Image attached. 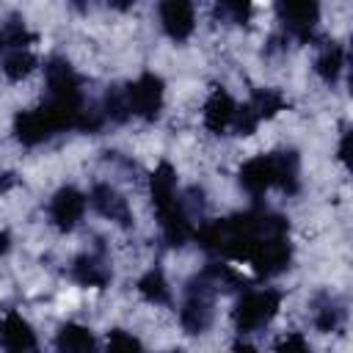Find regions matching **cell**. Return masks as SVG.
Instances as JSON below:
<instances>
[{
  "instance_id": "6da1fadb",
  "label": "cell",
  "mask_w": 353,
  "mask_h": 353,
  "mask_svg": "<svg viewBox=\"0 0 353 353\" xmlns=\"http://www.w3.org/2000/svg\"><path fill=\"white\" fill-rule=\"evenodd\" d=\"M281 295L276 290H259V292H248L240 298L237 309H234V325L240 334H251L262 325H268L276 312H279Z\"/></svg>"
},
{
  "instance_id": "7a4b0ae2",
  "label": "cell",
  "mask_w": 353,
  "mask_h": 353,
  "mask_svg": "<svg viewBox=\"0 0 353 353\" xmlns=\"http://www.w3.org/2000/svg\"><path fill=\"white\" fill-rule=\"evenodd\" d=\"M215 290L218 287L207 273H201L199 279L190 281L188 301H185L182 314H179L182 317V328L188 334H201L210 325V320H212V292Z\"/></svg>"
},
{
  "instance_id": "3957f363",
  "label": "cell",
  "mask_w": 353,
  "mask_h": 353,
  "mask_svg": "<svg viewBox=\"0 0 353 353\" xmlns=\"http://www.w3.org/2000/svg\"><path fill=\"white\" fill-rule=\"evenodd\" d=\"M124 94H127L130 113L141 119H154L163 105V80L157 74H141Z\"/></svg>"
},
{
  "instance_id": "277c9868",
  "label": "cell",
  "mask_w": 353,
  "mask_h": 353,
  "mask_svg": "<svg viewBox=\"0 0 353 353\" xmlns=\"http://www.w3.org/2000/svg\"><path fill=\"white\" fill-rule=\"evenodd\" d=\"M52 132H58V124H55V119H52L47 105L33 108V110H22L14 119V135L25 146H36V143L47 141Z\"/></svg>"
},
{
  "instance_id": "5b68a950",
  "label": "cell",
  "mask_w": 353,
  "mask_h": 353,
  "mask_svg": "<svg viewBox=\"0 0 353 353\" xmlns=\"http://www.w3.org/2000/svg\"><path fill=\"white\" fill-rule=\"evenodd\" d=\"M254 270L259 276H276L290 265V243L287 234H276V237H265L256 243V248L248 254Z\"/></svg>"
},
{
  "instance_id": "8992f818",
  "label": "cell",
  "mask_w": 353,
  "mask_h": 353,
  "mask_svg": "<svg viewBox=\"0 0 353 353\" xmlns=\"http://www.w3.org/2000/svg\"><path fill=\"white\" fill-rule=\"evenodd\" d=\"M276 11H279V19L287 25V30L295 33L298 39H309L320 17L317 0H279Z\"/></svg>"
},
{
  "instance_id": "52a82bcc",
  "label": "cell",
  "mask_w": 353,
  "mask_h": 353,
  "mask_svg": "<svg viewBox=\"0 0 353 353\" xmlns=\"http://www.w3.org/2000/svg\"><path fill=\"white\" fill-rule=\"evenodd\" d=\"M160 22L163 30L182 41L193 33V3L190 0H160Z\"/></svg>"
},
{
  "instance_id": "ba28073f",
  "label": "cell",
  "mask_w": 353,
  "mask_h": 353,
  "mask_svg": "<svg viewBox=\"0 0 353 353\" xmlns=\"http://www.w3.org/2000/svg\"><path fill=\"white\" fill-rule=\"evenodd\" d=\"M47 85L52 99H66V102H83L80 99V83L72 66L63 58H52L47 63Z\"/></svg>"
},
{
  "instance_id": "9c48e42d",
  "label": "cell",
  "mask_w": 353,
  "mask_h": 353,
  "mask_svg": "<svg viewBox=\"0 0 353 353\" xmlns=\"http://www.w3.org/2000/svg\"><path fill=\"white\" fill-rule=\"evenodd\" d=\"M50 212H52V221L61 229H72L83 218V212H85V196L80 190H74V188H61L52 196Z\"/></svg>"
},
{
  "instance_id": "30bf717a",
  "label": "cell",
  "mask_w": 353,
  "mask_h": 353,
  "mask_svg": "<svg viewBox=\"0 0 353 353\" xmlns=\"http://www.w3.org/2000/svg\"><path fill=\"white\" fill-rule=\"evenodd\" d=\"M91 204L97 207L99 215H105V218H110V221H116V223H121V226H130V223H132V215H130L127 201H124L121 193L113 190L110 185H94V190H91Z\"/></svg>"
},
{
  "instance_id": "8fae6325",
  "label": "cell",
  "mask_w": 353,
  "mask_h": 353,
  "mask_svg": "<svg viewBox=\"0 0 353 353\" xmlns=\"http://www.w3.org/2000/svg\"><path fill=\"white\" fill-rule=\"evenodd\" d=\"M240 185L251 193V196H262L270 185H273V157L262 154V157H254L248 163H243L240 168Z\"/></svg>"
},
{
  "instance_id": "7c38bea8",
  "label": "cell",
  "mask_w": 353,
  "mask_h": 353,
  "mask_svg": "<svg viewBox=\"0 0 353 353\" xmlns=\"http://www.w3.org/2000/svg\"><path fill=\"white\" fill-rule=\"evenodd\" d=\"M0 342L8 350H33L36 347V336H33L30 325L17 312H11L0 320Z\"/></svg>"
},
{
  "instance_id": "4fadbf2b",
  "label": "cell",
  "mask_w": 353,
  "mask_h": 353,
  "mask_svg": "<svg viewBox=\"0 0 353 353\" xmlns=\"http://www.w3.org/2000/svg\"><path fill=\"white\" fill-rule=\"evenodd\" d=\"M234 102H232V97L226 94V91H212V97L207 99V105H204V124L212 130V132H223L229 124H232V119H234Z\"/></svg>"
},
{
  "instance_id": "5bb4252c",
  "label": "cell",
  "mask_w": 353,
  "mask_h": 353,
  "mask_svg": "<svg viewBox=\"0 0 353 353\" xmlns=\"http://www.w3.org/2000/svg\"><path fill=\"white\" fill-rule=\"evenodd\" d=\"M160 212V221H163V234H165V240H168V245H182L193 232H190V223H188V218H185V212H182V207L174 201V204H168V207H163V210H157Z\"/></svg>"
},
{
  "instance_id": "9a60e30c",
  "label": "cell",
  "mask_w": 353,
  "mask_h": 353,
  "mask_svg": "<svg viewBox=\"0 0 353 353\" xmlns=\"http://www.w3.org/2000/svg\"><path fill=\"white\" fill-rule=\"evenodd\" d=\"M174 182H176V176H174V168H171L168 163H160V165L152 171L149 188H152V201H154L157 210H163V207H168V204L176 201V199H174Z\"/></svg>"
},
{
  "instance_id": "2e32d148",
  "label": "cell",
  "mask_w": 353,
  "mask_h": 353,
  "mask_svg": "<svg viewBox=\"0 0 353 353\" xmlns=\"http://www.w3.org/2000/svg\"><path fill=\"white\" fill-rule=\"evenodd\" d=\"M273 157V185H279L287 193L298 190V157L295 152H276Z\"/></svg>"
},
{
  "instance_id": "e0dca14e",
  "label": "cell",
  "mask_w": 353,
  "mask_h": 353,
  "mask_svg": "<svg viewBox=\"0 0 353 353\" xmlns=\"http://www.w3.org/2000/svg\"><path fill=\"white\" fill-rule=\"evenodd\" d=\"M55 345H58V350H66V353H85V350H94V336L88 334V328H83L77 323H66L58 331Z\"/></svg>"
},
{
  "instance_id": "ac0fdd59",
  "label": "cell",
  "mask_w": 353,
  "mask_h": 353,
  "mask_svg": "<svg viewBox=\"0 0 353 353\" xmlns=\"http://www.w3.org/2000/svg\"><path fill=\"white\" fill-rule=\"evenodd\" d=\"M74 279L80 284H88V287H105L110 279V270L97 256H80L74 262Z\"/></svg>"
},
{
  "instance_id": "d6986e66",
  "label": "cell",
  "mask_w": 353,
  "mask_h": 353,
  "mask_svg": "<svg viewBox=\"0 0 353 353\" xmlns=\"http://www.w3.org/2000/svg\"><path fill=\"white\" fill-rule=\"evenodd\" d=\"M342 61H345L342 47L331 44V47H325V50L320 52V58H317L314 69H317V74H320L325 83H334V80L339 77V72H342Z\"/></svg>"
},
{
  "instance_id": "ffe728a7",
  "label": "cell",
  "mask_w": 353,
  "mask_h": 353,
  "mask_svg": "<svg viewBox=\"0 0 353 353\" xmlns=\"http://www.w3.org/2000/svg\"><path fill=\"white\" fill-rule=\"evenodd\" d=\"M138 292L152 303H168V284H165V276L160 270H149L138 281Z\"/></svg>"
},
{
  "instance_id": "44dd1931",
  "label": "cell",
  "mask_w": 353,
  "mask_h": 353,
  "mask_svg": "<svg viewBox=\"0 0 353 353\" xmlns=\"http://www.w3.org/2000/svg\"><path fill=\"white\" fill-rule=\"evenodd\" d=\"M33 66H36V58H33L28 50H22V47H17V50H14L11 55H6V61H3V72H6L8 80H22L25 74L33 72Z\"/></svg>"
},
{
  "instance_id": "7402d4cb",
  "label": "cell",
  "mask_w": 353,
  "mask_h": 353,
  "mask_svg": "<svg viewBox=\"0 0 353 353\" xmlns=\"http://www.w3.org/2000/svg\"><path fill=\"white\" fill-rule=\"evenodd\" d=\"M251 110L256 113V119H270L273 113H279L281 108H284V99L276 94V91H256L254 97H251Z\"/></svg>"
},
{
  "instance_id": "603a6c76",
  "label": "cell",
  "mask_w": 353,
  "mask_h": 353,
  "mask_svg": "<svg viewBox=\"0 0 353 353\" xmlns=\"http://www.w3.org/2000/svg\"><path fill=\"white\" fill-rule=\"evenodd\" d=\"M105 108H108V116L113 121H124L130 116V105H127V94L119 91V88H110L108 97H105Z\"/></svg>"
},
{
  "instance_id": "cb8c5ba5",
  "label": "cell",
  "mask_w": 353,
  "mask_h": 353,
  "mask_svg": "<svg viewBox=\"0 0 353 353\" xmlns=\"http://www.w3.org/2000/svg\"><path fill=\"white\" fill-rule=\"evenodd\" d=\"M108 347L110 350H141V342L135 336H127L124 331H113L108 336Z\"/></svg>"
},
{
  "instance_id": "d4e9b609",
  "label": "cell",
  "mask_w": 353,
  "mask_h": 353,
  "mask_svg": "<svg viewBox=\"0 0 353 353\" xmlns=\"http://www.w3.org/2000/svg\"><path fill=\"white\" fill-rule=\"evenodd\" d=\"M223 6L229 8V14H232L237 22H245L248 14H251V0H223Z\"/></svg>"
},
{
  "instance_id": "484cf974",
  "label": "cell",
  "mask_w": 353,
  "mask_h": 353,
  "mask_svg": "<svg viewBox=\"0 0 353 353\" xmlns=\"http://www.w3.org/2000/svg\"><path fill=\"white\" fill-rule=\"evenodd\" d=\"M276 350H281V353H306L309 347H306V342L301 336H287V339H281L276 345Z\"/></svg>"
},
{
  "instance_id": "4316f807",
  "label": "cell",
  "mask_w": 353,
  "mask_h": 353,
  "mask_svg": "<svg viewBox=\"0 0 353 353\" xmlns=\"http://www.w3.org/2000/svg\"><path fill=\"white\" fill-rule=\"evenodd\" d=\"M317 328L320 331H331L334 325H336V309H331V306H325V309H320V314H317Z\"/></svg>"
},
{
  "instance_id": "83f0119b",
  "label": "cell",
  "mask_w": 353,
  "mask_h": 353,
  "mask_svg": "<svg viewBox=\"0 0 353 353\" xmlns=\"http://www.w3.org/2000/svg\"><path fill=\"white\" fill-rule=\"evenodd\" d=\"M108 3H110L116 11H127V8H132V3H135V0H108Z\"/></svg>"
},
{
  "instance_id": "f1b7e54d",
  "label": "cell",
  "mask_w": 353,
  "mask_h": 353,
  "mask_svg": "<svg viewBox=\"0 0 353 353\" xmlns=\"http://www.w3.org/2000/svg\"><path fill=\"white\" fill-rule=\"evenodd\" d=\"M347 141H350V132H345V138H342V143H339V157H342V160H347Z\"/></svg>"
},
{
  "instance_id": "f546056e",
  "label": "cell",
  "mask_w": 353,
  "mask_h": 353,
  "mask_svg": "<svg viewBox=\"0 0 353 353\" xmlns=\"http://www.w3.org/2000/svg\"><path fill=\"white\" fill-rule=\"evenodd\" d=\"M6 251H8V234L0 232V254H6Z\"/></svg>"
}]
</instances>
